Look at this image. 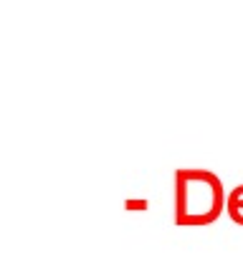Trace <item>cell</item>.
I'll return each instance as SVG.
<instances>
[{"mask_svg": "<svg viewBox=\"0 0 243 258\" xmlns=\"http://www.w3.org/2000/svg\"><path fill=\"white\" fill-rule=\"evenodd\" d=\"M225 213H228V218H230L235 225H243V185H238V187H233V190L228 192Z\"/></svg>", "mask_w": 243, "mask_h": 258, "instance_id": "obj_2", "label": "cell"}, {"mask_svg": "<svg viewBox=\"0 0 243 258\" xmlns=\"http://www.w3.org/2000/svg\"><path fill=\"white\" fill-rule=\"evenodd\" d=\"M125 208H127V210H147V208H150V203H147L145 198H142V200H140V198H132V200H127V203H125Z\"/></svg>", "mask_w": 243, "mask_h": 258, "instance_id": "obj_3", "label": "cell"}, {"mask_svg": "<svg viewBox=\"0 0 243 258\" xmlns=\"http://www.w3.org/2000/svg\"><path fill=\"white\" fill-rule=\"evenodd\" d=\"M228 195L210 170H175V225H210L220 218Z\"/></svg>", "mask_w": 243, "mask_h": 258, "instance_id": "obj_1", "label": "cell"}]
</instances>
